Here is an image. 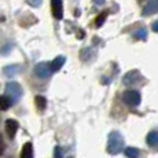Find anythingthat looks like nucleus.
I'll return each mask as SVG.
<instances>
[{"instance_id":"obj_6","label":"nucleus","mask_w":158,"mask_h":158,"mask_svg":"<svg viewBox=\"0 0 158 158\" xmlns=\"http://www.w3.org/2000/svg\"><path fill=\"white\" fill-rule=\"evenodd\" d=\"M52 13L56 19H63L64 17V8H63V0H52Z\"/></svg>"},{"instance_id":"obj_15","label":"nucleus","mask_w":158,"mask_h":158,"mask_svg":"<svg viewBox=\"0 0 158 158\" xmlns=\"http://www.w3.org/2000/svg\"><path fill=\"white\" fill-rule=\"evenodd\" d=\"M35 103H36V107H38L39 111L43 112L44 108H46V106H47L46 98H44L43 96H36V97H35Z\"/></svg>"},{"instance_id":"obj_14","label":"nucleus","mask_w":158,"mask_h":158,"mask_svg":"<svg viewBox=\"0 0 158 158\" xmlns=\"http://www.w3.org/2000/svg\"><path fill=\"white\" fill-rule=\"evenodd\" d=\"M94 56V53H93V49L92 47H86V49H83L81 52V60L82 61H90V58Z\"/></svg>"},{"instance_id":"obj_11","label":"nucleus","mask_w":158,"mask_h":158,"mask_svg":"<svg viewBox=\"0 0 158 158\" xmlns=\"http://www.w3.org/2000/svg\"><path fill=\"white\" fill-rule=\"evenodd\" d=\"M147 144L151 148H158V131H151L147 135Z\"/></svg>"},{"instance_id":"obj_21","label":"nucleus","mask_w":158,"mask_h":158,"mask_svg":"<svg viewBox=\"0 0 158 158\" xmlns=\"http://www.w3.org/2000/svg\"><path fill=\"white\" fill-rule=\"evenodd\" d=\"M4 148H6V144H4V140H3V136L0 135V156L4 153Z\"/></svg>"},{"instance_id":"obj_16","label":"nucleus","mask_w":158,"mask_h":158,"mask_svg":"<svg viewBox=\"0 0 158 158\" xmlns=\"http://www.w3.org/2000/svg\"><path fill=\"white\" fill-rule=\"evenodd\" d=\"M11 101L7 96H0V111H6L11 107Z\"/></svg>"},{"instance_id":"obj_8","label":"nucleus","mask_w":158,"mask_h":158,"mask_svg":"<svg viewBox=\"0 0 158 158\" xmlns=\"http://www.w3.org/2000/svg\"><path fill=\"white\" fill-rule=\"evenodd\" d=\"M158 13V0H150L143 8V15H153Z\"/></svg>"},{"instance_id":"obj_7","label":"nucleus","mask_w":158,"mask_h":158,"mask_svg":"<svg viewBox=\"0 0 158 158\" xmlns=\"http://www.w3.org/2000/svg\"><path fill=\"white\" fill-rule=\"evenodd\" d=\"M6 133L10 139H14L15 137V133L18 131V122L15 119H7L6 121Z\"/></svg>"},{"instance_id":"obj_20","label":"nucleus","mask_w":158,"mask_h":158,"mask_svg":"<svg viewBox=\"0 0 158 158\" xmlns=\"http://www.w3.org/2000/svg\"><path fill=\"white\" fill-rule=\"evenodd\" d=\"M28 4H31L32 7H38V6H40L42 0H27Z\"/></svg>"},{"instance_id":"obj_24","label":"nucleus","mask_w":158,"mask_h":158,"mask_svg":"<svg viewBox=\"0 0 158 158\" xmlns=\"http://www.w3.org/2000/svg\"><path fill=\"white\" fill-rule=\"evenodd\" d=\"M69 158H74V157H69Z\"/></svg>"},{"instance_id":"obj_2","label":"nucleus","mask_w":158,"mask_h":158,"mask_svg":"<svg viewBox=\"0 0 158 158\" xmlns=\"http://www.w3.org/2000/svg\"><path fill=\"white\" fill-rule=\"evenodd\" d=\"M8 98H10L11 103H17V101L21 98L22 96V87L19 83H17V82H8L7 85H6V94Z\"/></svg>"},{"instance_id":"obj_9","label":"nucleus","mask_w":158,"mask_h":158,"mask_svg":"<svg viewBox=\"0 0 158 158\" xmlns=\"http://www.w3.org/2000/svg\"><path fill=\"white\" fill-rule=\"evenodd\" d=\"M64 63H65V57H64V56H58V57H56L54 60H53L52 63L49 64L50 72H57V71H60V69L63 68Z\"/></svg>"},{"instance_id":"obj_17","label":"nucleus","mask_w":158,"mask_h":158,"mask_svg":"<svg viewBox=\"0 0 158 158\" xmlns=\"http://www.w3.org/2000/svg\"><path fill=\"white\" fill-rule=\"evenodd\" d=\"M125 156L128 158H140V150L136 147H128L125 150Z\"/></svg>"},{"instance_id":"obj_23","label":"nucleus","mask_w":158,"mask_h":158,"mask_svg":"<svg viewBox=\"0 0 158 158\" xmlns=\"http://www.w3.org/2000/svg\"><path fill=\"white\" fill-rule=\"evenodd\" d=\"M153 31H154V32H157V33H158V21H156V22L153 24Z\"/></svg>"},{"instance_id":"obj_12","label":"nucleus","mask_w":158,"mask_h":158,"mask_svg":"<svg viewBox=\"0 0 158 158\" xmlns=\"http://www.w3.org/2000/svg\"><path fill=\"white\" fill-rule=\"evenodd\" d=\"M21 158H33V146L31 142L25 143L21 150Z\"/></svg>"},{"instance_id":"obj_19","label":"nucleus","mask_w":158,"mask_h":158,"mask_svg":"<svg viewBox=\"0 0 158 158\" xmlns=\"http://www.w3.org/2000/svg\"><path fill=\"white\" fill-rule=\"evenodd\" d=\"M54 158H63V150H61L60 146L54 147Z\"/></svg>"},{"instance_id":"obj_1","label":"nucleus","mask_w":158,"mask_h":158,"mask_svg":"<svg viewBox=\"0 0 158 158\" xmlns=\"http://www.w3.org/2000/svg\"><path fill=\"white\" fill-rule=\"evenodd\" d=\"M123 137L118 131H112L108 135V142H107V151L111 156H117L123 150Z\"/></svg>"},{"instance_id":"obj_3","label":"nucleus","mask_w":158,"mask_h":158,"mask_svg":"<svg viewBox=\"0 0 158 158\" xmlns=\"http://www.w3.org/2000/svg\"><path fill=\"white\" fill-rule=\"evenodd\" d=\"M122 100L126 106L129 107H137L142 101V96L137 90H126L122 94Z\"/></svg>"},{"instance_id":"obj_10","label":"nucleus","mask_w":158,"mask_h":158,"mask_svg":"<svg viewBox=\"0 0 158 158\" xmlns=\"http://www.w3.org/2000/svg\"><path fill=\"white\" fill-rule=\"evenodd\" d=\"M3 72H4L6 77H14L18 72H21V67L17 65V64H11V65H7L3 68Z\"/></svg>"},{"instance_id":"obj_5","label":"nucleus","mask_w":158,"mask_h":158,"mask_svg":"<svg viewBox=\"0 0 158 158\" xmlns=\"http://www.w3.org/2000/svg\"><path fill=\"white\" fill-rule=\"evenodd\" d=\"M35 74H36V77L40 79H47L52 75L50 68H49V63H39L35 67Z\"/></svg>"},{"instance_id":"obj_13","label":"nucleus","mask_w":158,"mask_h":158,"mask_svg":"<svg viewBox=\"0 0 158 158\" xmlns=\"http://www.w3.org/2000/svg\"><path fill=\"white\" fill-rule=\"evenodd\" d=\"M132 35H133L135 39H137V40H147V29H146L144 27H140L137 28V29H135L133 32H132Z\"/></svg>"},{"instance_id":"obj_18","label":"nucleus","mask_w":158,"mask_h":158,"mask_svg":"<svg viewBox=\"0 0 158 158\" xmlns=\"http://www.w3.org/2000/svg\"><path fill=\"white\" fill-rule=\"evenodd\" d=\"M106 19H107V13H101L100 15H98L97 18H96L94 25H96V27H97V28H100L101 25L104 24V21H106Z\"/></svg>"},{"instance_id":"obj_4","label":"nucleus","mask_w":158,"mask_h":158,"mask_svg":"<svg viewBox=\"0 0 158 158\" xmlns=\"http://www.w3.org/2000/svg\"><path fill=\"white\" fill-rule=\"evenodd\" d=\"M140 79H142V75H140L139 71H131L123 77L122 82L125 86H135L136 83H139Z\"/></svg>"},{"instance_id":"obj_22","label":"nucleus","mask_w":158,"mask_h":158,"mask_svg":"<svg viewBox=\"0 0 158 158\" xmlns=\"http://www.w3.org/2000/svg\"><path fill=\"white\" fill-rule=\"evenodd\" d=\"M93 2H94L96 6H103L106 3V0H93Z\"/></svg>"}]
</instances>
